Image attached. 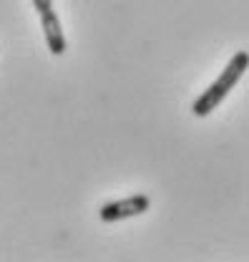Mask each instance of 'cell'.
<instances>
[{
	"label": "cell",
	"mask_w": 249,
	"mask_h": 262,
	"mask_svg": "<svg viewBox=\"0 0 249 262\" xmlns=\"http://www.w3.org/2000/svg\"><path fill=\"white\" fill-rule=\"evenodd\" d=\"M247 66H249V53L247 51L234 53L232 61L224 66V71L217 76V81H214L212 86H207V89L196 96L194 106H191V114L199 116V119H204V116H209L212 111H217V106L229 96V91H232V89L242 81V76L247 73Z\"/></svg>",
	"instance_id": "obj_1"
},
{
	"label": "cell",
	"mask_w": 249,
	"mask_h": 262,
	"mask_svg": "<svg viewBox=\"0 0 249 262\" xmlns=\"http://www.w3.org/2000/svg\"><path fill=\"white\" fill-rule=\"evenodd\" d=\"M149 207H151V199L149 196L133 194V196H126V199H116V202L103 204L98 209V220L106 222V225H114V222H121V220H131V217L144 214Z\"/></svg>",
	"instance_id": "obj_2"
},
{
	"label": "cell",
	"mask_w": 249,
	"mask_h": 262,
	"mask_svg": "<svg viewBox=\"0 0 249 262\" xmlns=\"http://www.w3.org/2000/svg\"><path fill=\"white\" fill-rule=\"evenodd\" d=\"M40 31L46 35L48 51H51L53 56H63V53H65V35H63L61 18L56 15V10L40 15Z\"/></svg>",
	"instance_id": "obj_3"
},
{
	"label": "cell",
	"mask_w": 249,
	"mask_h": 262,
	"mask_svg": "<svg viewBox=\"0 0 249 262\" xmlns=\"http://www.w3.org/2000/svg\"><path fill=\"white\" fill-rule=\"evenodd\" d=\"M33 5H35L38 15H43V13H51V10H56V8H53V0H33Z\"/></svg>",
	"instance_id": "obj_4"
}]
</instances>
